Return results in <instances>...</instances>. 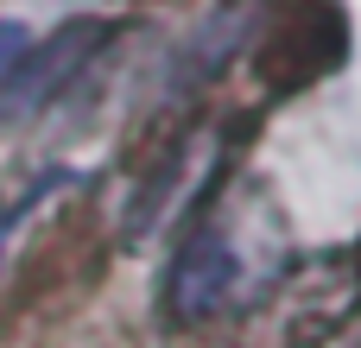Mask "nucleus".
<instances>
[{
	"label": "nucleus",
	"instance_id": "nucleus-1",
	"mask_svg": "<svg viewBox=\"0 0 361 348\" xmlns=\"http://www.w3.org/2000/svg\"><path fill=\"white\" fill-rule=\"evenodd\" d=\"M235 279H241V260H235L228 235H222L216 222H197V228L184 235L171 273H165V317L184 323V330H190V323H209V317L228 304Z\"/></svg>",
	"mask_w": 361,
	"mask_h": 348
},
{
	"label": "nucleus",
	"instance_id": "nucleus-2",
	"mask_svg": "<svg viewBox=\"0 0 361 348\" xmlns=\"http://www.w3.org/2000/svg\"><path fill=\"white\" fill-rule=\"evenodd\" d=\"M355 285H361V247H355Z\"/></svg>",
	"mask_w": 361,
	"mask_h": 348
}]
</instances>
